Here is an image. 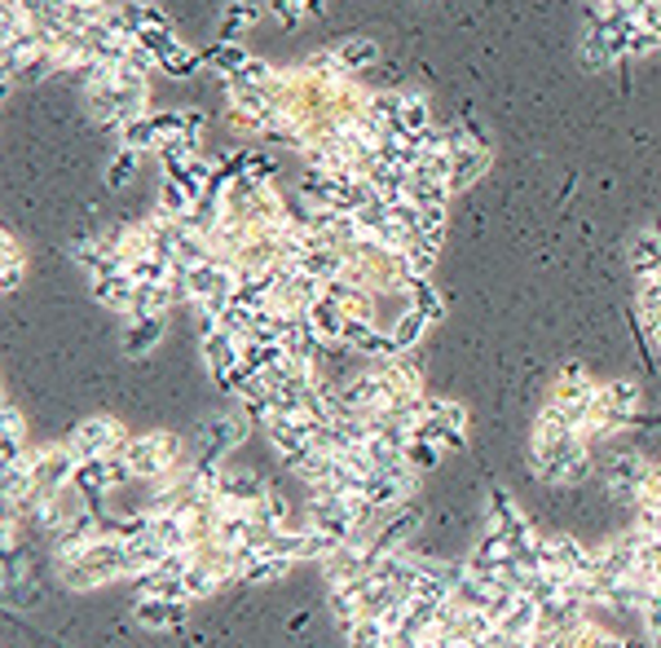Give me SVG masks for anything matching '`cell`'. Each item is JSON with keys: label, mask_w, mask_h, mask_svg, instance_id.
<instances>
[{"label": "cell", "mask_w": 661, "mask_h": 648, "mask_svg": "<svg viewBox=\"0 0 661 648\" xmlns=\"http://www.w3.org/2000/svg\"><path fill=\"white\" fill-rule=\"evenodd\" d=\"M124 463L132 467V476H146V481H159L177 467H186V441L173 437V432H146V437H128L124 441Z\"/></svg>", "instance_id": "obj_1"}, {"label": "cell", "mask_w": 661, "mask_h": 648, "mask_svg": "<svg viewBox=\"0 0 661 648\" xmlns=\"http://www.w3.org/2000/svg\"><path fill=\"white\" fill-rule=\"evenodd\" d=\"M27 463H32V476H36V499L45 495H58L76 481V450L71 445H40V450H27Z\"/></svg>", "instance_id": "obj_2"}, {"label": "cell", "mask_w": 661, "mask_h": 648, "mask_svg": "<svg viewBox=\"0 0 661 648\" xmlns=\"http://www.w3.org/2000/svg\"><path fill=\"white\" fill-rule=\"evenodd\" d=\"M124 424H115L111 415H93V419H84V424H76V432H71V450H76V459L80 463H89V459H106V454H119L124 450Z\"/></svg>", "instance_id": "obj_3"}, {"label": "cell", "mask_w": 661, "mask_h": 648, "mask_svg": "<svg viewBox=\"0 0 661 648\" xmlns=\"http://www.w3.org/2000/svg\"><path fill=\"white\" fill-rule=\"evenodd\" d=\"M538 569H552L560 578L595 574V547H582L578 539H538Z\"/></svg>", "instance_id": "obj_4"}, {"label": "cell", "mask_w": 661, "mask_h": 648, "mask_svg": "<svg viewBox=\"0 0 661 648\" xmlns=\"http://www.w3.org/2000/svg\"><path fill=\"white\" fill-rule=\"evenodd\" d=\"M463 428H467V415L463 406L454 402H424V419H419V441H432V445H463Z\"/></svg>", "instance_id": "obj_5"}, {"label": "cell", "mask_w": 661, "mask_h": 648, "mask_svg": "<svg viewBox=\"0 0 661 648\" xmlns=\"http://www.w3.org/2000/svg\"><path fill=\"white\" fill-rule=\"evenodd\" d=\"M93 300L128 317V313H132V300H137V278H132L128 269L102 274V278H93Z\"/></svg>", "instance_id": "obj_6"}, {"label": "cell", "mask_w": 661, "mask_h": 648, "mask_svg": "<svg viewBox=\"0 0 661 648\" xmlns=\"http://www.w3.org/2000/svg\"><path fill=\"white\" fill-rule=\"evenodd\" d=\"M137 622L150 630H173L186 622V604L182 600H159V595H141L137 600Z\"/></svg>", "instance_id": "obj_7"}, {"label": "cell", "mask_w": 661, "mask_h": 648, "mask_svg": "<svg viewBox=\"0 0 661 648\" xmlns=\"http://www.w3.org/2000/svg\"><path fill=\"white\" fill-rule=\"evenodd\" d=\"M485 169H489V150L476 146V141H467V146H459V150L450 154V186L463 190V186H472Z\"/></svg>", "instance_id": "obj_8"}, {"label": "cell", "mask_w": 661, "mask_h": 648, "mask_svg": "<svg viewBox=\"0 0 661 648\" xmlns=\"http://www.w3.org/2000/svg\"><path fill=\"white\" fill-rule=\"evenodd\" d=\"M402 291H406V309L424 313L428 322H437V317L445 313V304H441V296L428 287V278H406V282H402Z\"/></svg>", "instance_id": "obj_9"}, {"label": "cell", "mask_w": 661, "mask_h": 648, "mask_svg": "<svg viewBox=\"0 0 661 648\" xmlns=\"http://www.w3.org/2000/svg\"><path fill=\"white\" fill-rule=\"evenodd\" d=\"M393 644V630L384 617H358L349 626V648H389Z\"/></svg>", "instance_id": "obj_10"}, {"label": "cell", "mask_w": 661, "mask_h": 648, "mask_svg": "<svg viewBox=\"0 0 661 648\" xmlns=\"http://www.w3.org/2000/svg\"><path fill=\"white\" fill-rule=\"evenodd\" d=\"M132 327H128V340H124V354H132V358H146L150 354V345L163 336V317H128Z\"/></svg>", "instance_id": "obj_11"}, {"label": "cell", "mask_w": 661, "mask_h": 648, "mask_svg": "<svg viewBox=\"0 0 661 648\" xmlns=\"http://www.w3.org/2000/svg\"><path fill=\"white\" fill-rule=\"evenodd\" d=\"M5 432H0V441H5V463H14V459H23L27 454V424H23V415L14 410V402H5Z\"/></svg>", "instance_id": "obj_12"}, {"label": "cell", "mask_w": 661, "mask_h": 648, "mask_svg": "<svg viewBox=\"0 0 661 648\" xmlns=\"http://www.w3.org/2000/svg\"><path fill=\"white\" fill-rule=\"evenodd\" d=\"M424 332H428V317L424 313H415V309H406L397 322H393V345H397V354H406V349H415L419 340H424Z\"/></svg>", "instance_id": "obj_13"}, {"label": "cell", "mask_w": 661, "mask_h": 648, "mask_svg": "<svg viewBox=\"0 0 661 648\" xmlns=\"http://www.w3.org/2000/svg\"><path fill=\"white\" fill-rule=\"evenodd\" d=\"M119 146H128V150H154V146H159V132H154L150 111H146L141 119H128V124L119 128Z\"/></svg>", "instance_id": "obj_14"}, {"label": "cell", "mask_w": 661, "mask_h": 648, "mask_svg": "<svg viewBox=\"0 0 661 648\" xmlns=\"http://www.w3.org/2000/svg\"><path fill=\"white\" fill-rule=\"evenodd\" d=\"M375 40H367V36H353V40H345L340 49H336V58H340V67L345 71H362V67H371L375 62Z\"/></svg>", "instance_id": "obj_15"}, {"label": "cell", "mask_w": 661, "mask_h": 648, "mask_svg": "<svg viewBox=\"0 0 661 648\" xmlns=\"http://www.w3.org/2000/svg\"><path fill=\"white\" fill-rule=\"evenodd\" d=\"M291 565H295V560H287V556H256L252 569L243 574V582H278V578L291 574Z\"/></svg>", "instance_id": "obj_16"}, {"label": "cell", "mask_w": 661, "mask_h": 648, "mask_svg": "<svg viewBox=\"0 0 661 648\" xmlns=\"http://www.w3.org/2000/svg\"><path fill=\"white\" fill-rule=\"evenodd\" d=\"M256 19H260V10L252 5V0H234V5H225V14H221V36H239Z\"/></svg>", "instance_id": "obj_17"}, {"label": "cell", "mask_w": 661, "mask_h": 648, "mask_svg": "<svg viewBox=\"0 0 661 648\" xmlns=\"http://www.w3.org/2000/svg\"><path fill=\"white\" fill-rule=\"evenodd\" d=\"M137 159H141V150H128V146H119V154L111 159V169H106V182H111L115 190H124V186L132 182V173H137Z\"/></svg>", "instance_id": "obj_18"}, {"label": "cell", "mask_w": 661, "mask_h": 648, "mask_svg": "<svg viewBox=\"0 0 661 648\" xmlns=\"http://www.w3.org/2000/svg\"><path fill=\"white\" fill-rule=\"evenodd\" d=\"M208 62H212V67H217V71L230 80V76H239V71L247 67V54H243L239 45H225V40H221V45L208 54Z\"/></svg>", "instance_id": "obj_19"}, {"label": "cell", "mask_w": 661, "mask_h": 648, "mask_svg": "<svg viewBox=\"0 0 661 648\" xmlns=\"http://www.w3.org/2000/svg\"><path fill=\"white\" fill-rule=\"evenodd\" d=\"M0 247H5V256H0V261H5V274H0V282H5V291H14L19 278H23V247L14 243V234L0 239Z\"/></svg>", "instance_id": "obj_20"}, {"label": "cell", "mask_w": 661, "mask_h": 648, "mask_svg": "<svg viewBox=\"0 0 661 648\" xmlns=\"http://www.w3.org/2000/svg\"><path fill=\"white\" fill-rule=\"evenodd\" d=\"M199 62H204V58H199L190 45H177L169 58L159 62V71H169V76H177V80H182V76H195V67H199Z\"/></svg>", "instance_id": "obj_21"}, {"label": "cell", "mask_w": 661, "mask_h": 648, "mask_svg": "<svg viewBox=\"0 0 661 648\" xmlns=\"http://www.w3.org/2000/svg\"><path fill=\"white\" fill-rule=\"evenodd\" d=\"M406 459H410V467H415V472H428V467L441 459V445H432V441H419V437H415V441H410V450H406Z\"/></svg>", "instance_id": "obj_22"}, {"label": "cell", "mask_w": 661, "mask_h": 648, "mask_svg": "<svg viewBox=\"0 0 661 648\" xmlns=\"http://www.w3.org/2000/svg\"><path fill=\"white\" fill-rule=\"evenodd\" d=\"M84 5H102V10H106V5H111V0H84Z\"/></svg>", "instance_id": "obj_23"}]
</instances>
